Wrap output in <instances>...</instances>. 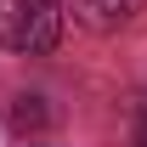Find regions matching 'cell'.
Instances as JSON below:
<instances>
[{"label":"cell","instance_id":"obj_1","mask_svg":"<svg viewBox=\"0 0 147 147\" xmlns=\"http://www.w3.org/2000/svg\"><path fill=\"white\" fill-rule=\"evenodd\" d=\"M62 40L57 0H0V45L6 51H51Z\"/></svg>","mask_w":147,"mask_h":147},{"label":"cell","instance_id":"obj_2","mask_svg":"<svg viewBox=\"0 0 147 147\" xmlns=\"http://www.w3.org/2000/svg\"><path fill=\"white\" fill-rule=\"evenodd\" d=\"M142 6H147V0H74V17L85 23V28H96V34H108V28L130 23Z\"/></svg>","mask_w":147,"mask_h":147},{"label":"cell","instance_id":"obj_3","mask_svg":"<svg viewBox=\"0 0 147 147\" xmlns=\"http://www.w3.org/2000/svg\"><path fill=\"white\" fill-rule=\"evenodd\" d=\"M11 125H17V130H40V125H45V108H34V96H23L17 108H11Z\"/></svg>","mask_w":147,"mask_h":147},{"label":"cell","instance_id":"obj_4","mask_svg":"<svg viewBox=\"0 0 147 147\" xmlns=\"http://www.w3.org/2000/svg\"><path fill=\"white\" fill-rule=\"evenodd\" d=\"M136 147H147V113H142V125H136Z\"/></svg>","mask_w":147,"mask_h":147}]
</instances>
